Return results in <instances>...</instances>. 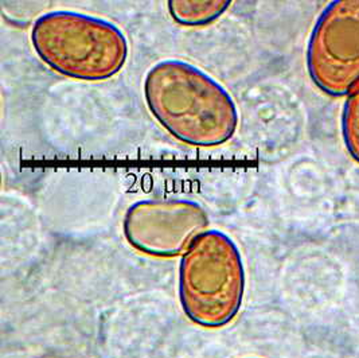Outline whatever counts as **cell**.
<instances>
[{"label": "cell", "instance_id": "1", "mask_svg": "<svg viewBox=\"0 0 359 358\" xmlns=\"http://www.w3.org/2000/svg\"><path fill=\"white\" fill-rule=\"evenodd\" d=\"M144 98L156 121L187 146H222L238 127L231 95L212 76L186 61L164 60L149 67Z\"/></svg>", "mask_w": 359, "mask_h": 358}, {"label": "cell", "instance_id": "2", "mask_svg": "<svg viewBox=\"0 0 359 358\" xmlns=\"http://www.w3.org/2000/svg\"><path fill=\"white\" fill-rule=\"evenodd\" d=\"M30 39L51 70L79 81H105L127 62L128 41L112 22L76 11H50L35 19Z\"/></svg>", "mask_w": 359, "mask_h": 358}, {"label": "cell", "instance_id": "3", "mask_svg": "<svg viewBox=\"0 0 359 358\" xmlns=\"http://www.w3.org/2000/svg\"><path fill=\"white\" fill-rule=\"evenodd\" d=\"M244 260L237 244L221 230L201 233L182 256L180 306L196 325L219 329L240 312L245 295Z\"/></svg>", "mask_w": 359, "mask_h": 358}, {"label": "cell", "instance_id": "4", "mask_svg": "<svg viewBox=\"0 0 359 358\" xmlns=\"http://www.w3.org/2000/svg\"><path fill=\"white\" fill-rule=\"evenodd\" d=\"M311 80L327 96L359 86V0L331 1L318 18L306 54Z\"/></svg>", "mask_w": 359, "mask_h": 358}, {"label": "cell", "instance_id": "5", "mask_svg": "<svg viewBox=\"0 0 359 358\" xmlns=\"http://www.w3.org/2000/svg\"><path fill=\"white\" fill-rule=\"evenodd\" d=\"M209 216L191 199H142L127 209L123 233L137 252L158 259L183 256L206 232Z\"/></svg>", "mask_w": 359, "mask_h": 358}, {"label": "cell", "instance_id": "6", "mask_svg": "<svg viewBox=\"0 0 359 358\" xmlns=\"http://www.w3.org/2000/svg\"><path fill=\"white\" fill-rule=\"evenodd\" d=\"M230 4V0H170L168 11L180 26L202 27L222 17Z\"/></svg>", "mask_w": 359, "mask_h": 358}, {"label": "cell", "instance_id": "7", "mask_svg": "<svg viewBox=\"0 0 359 358\" xmlns=\"http://www.w3.org/2000/svg\"><path fill=\"white\" fill-rule=\"evenodd\" d=\"M342 136L347 152L359 164V86L343 105Z\"/></svg>", "mask_w": 359, "mask_h": 358}, {"label": "cell", "instance_id": "8", "mask_svg": "<svg viewBox=\"0 0 359 358\" xmlns=\"http://www.w3.org/2000/svg\"><path fill=\"white\" fill-rule=\"evenodd\" d=\"M36 358H85L80 356V354H76V353H65V352H53V353H48V354H43L41 357Z\"/></svg>", "mask_w": 359, "mask_h": 358}]
</instances>
